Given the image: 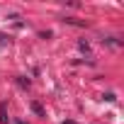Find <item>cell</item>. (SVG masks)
I'll use <instances>...</instances> for the list:
<instances>
[{
	"label": "cell",
	"instance_id": "obj_4",
	"mask_svg": "<svg viewBox=\"0 0 124 124\" xmlns=\"http://www.w3.org/2000/svg\"><path fill=\"white\" fill-rule=\"evenodd\" d=\"M78 46H80V51H88V49H90V44H88V41H80Z\"/></svg>",
	"mask_w": 124,
	"mask_h": 124
},
{
	"label": "cell",
	"instance_id": "obj_2",
	"mask_svg": "<svg viewBox=\"0 0 124 124\" xmlns=\"http://www.w3.org/2000/svg\"><path fill=\"white\" fill-rule=\"evenodd\" d=\"M10 122V117H8V109H5V102L0 105V124H8Z\"/></svg>",
	"mask_w": 124,
	"mask_h": 124
},
{
	"label": "cell",
	"instance_id": "obj_1",
	"mask_svg": "<svg viewBox=\"0 0 124 124\" xmlns=\"http://www.w3.org/2000/svg\"><path fill=\"white\" fill-rule=\"evenodd\" d=\"M63 22H66V24H73V27H85V22L78 20V17H63Z\"/></svg>",
	"mask_w": 124,
	"mask_h": 124
},
{
	"label": "cell",
	"instance_id": "obj_3",
	"mask_svg": "<svg viewBox=\"0 0 124 124\" xmlns=\"http://www.w3.org/2000/svg\"><path fill=\"white\" fill-rule=\"evenodd\" d=\"M32 109H34L37 114H44V109H41V105H39V102H32Z\"/></svg>",
	"mask_w": 124,
	"mask_h": 124
}]
</instances>
